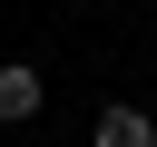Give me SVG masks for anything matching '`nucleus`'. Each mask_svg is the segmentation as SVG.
I'll return each instance as SVG.
<instances>
[{"mask_svg": "<svg viewBox=\"0 0 157 147\" xmlns=\"http://www.w3.org/2000/svg\"><path fill=\"white\" fill-rule=\"evenodd\" d=\"M39 98H49V78H39L29 59H0V127H29Z\"/></svg>", "mask_w": 157, "mask_h": 147, "instance_id": "nucleus-1", "label": "nucleus"}, {"mask_svg": "<svg viewBox=\"0 0 157 147\" xmlns=\"http://www.w3.org/2000/svg\"><path fill=\"white\" fill-rule=\"evenodd\" d=\"M88 147H157V118L118 98V108H98V127H88Z\"/></svg>", "mask_w": 157, "mask_h": 147, "instance_id": "nucleus-2", "label": "nucleus"}]
</instances>
